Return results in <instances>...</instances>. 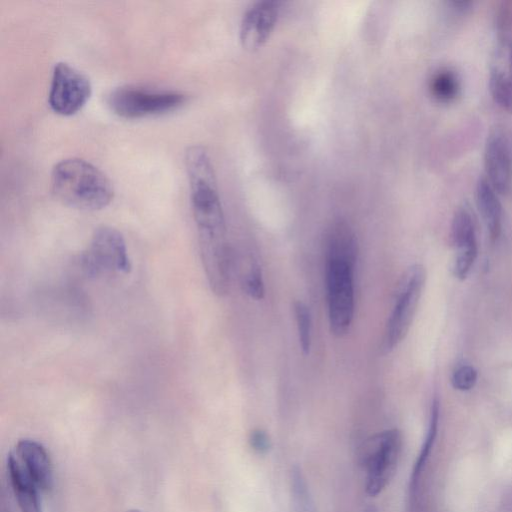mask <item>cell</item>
Masks as SVG:
<instances>
[{
  "instance_id": "obj_1",
  "label": "cell",
  "mask_w": 512,
  "mask_h": 512,
  "mask_svg": "<svg viewBox=\"0 0 512 512\" xmlns=\"http://www.w3.org/2000/svg\"><path fill=\"white\" fill-rule=\"evenodd\" d=\"M51 188L63 204L83 211L101 210L110 204L114 196L107 176L80 158L64 159L54 166Z\"/></svg>"
},
{
  "instance_id": "obj_2",
  "label": "cell",
  "mask_w": 512,
  "mask_h": 512,
  "mask_svg": "<svg viewBox=\"0 0 512 512\" xmlns=\"http://www.w3.org/2000/svg\"><path fill=\"white\" fill-rule=\"evenodd\" d=\"M185 165L196 226H225L216 176L209 154L201 146H191L185 154Z\"/></svg>"
},
{
  "instance_id": "obj_3",
  "label": "cell",
  "mask_w": 512,
  "mask_h": 512,
  "mask_svg": "<svg viewBox=\"0 0 512 512\" xmlns=\"http://www.w3.org/2000/svg\"><path fill=\"white\" fill-rule=\"evenodd\" d=\"M354 261L325 258V287L331 333L343 337L354 315Z\"/></svg>"
},
{
  "instance_id": "obj_4",
  "label": "cell",
  "mask_w": 512,
  "mask_h": 512,
  "mask_svg": "<svg viewBox=\"0 0 512 512\" xmlns=\"http://www.w3.org/2000/svg\"><path fill=\"white\" fill-rule=\"evenodd\" d=\"M425 282V270L413 265L402 276L395 303L387 321L382 349L392 351L406 336L411 326Z\"/></svg>"
},
{
  "instance_id": "obj_5",
  "label": "cell",
  "mask_w": 512,
  "mask_h": 512,
  "mask_svg": "<svg viewBox=\"0 0 512 512\" xmlns=\"http://www.w3.org/2000/svg\"><path fill=\"white\" fill-rule=\"evenodd\" d=\"M402 445L397 429L382 431L369 438L364 447L363 462L366 467V492L376 496L392 479Z\"/></svg>"
},
{
  "instance_id": "obj_6",
  "label": "cell",
  "mask_w": 512,
  "mask_h": 512,
  "mask_svg": "<svg viewBox=\"0 0 512 512\" xmlns=\"http://www.w3.org/2000/svg\"><path fill=\"white\" fill-rule=\"evenodd\" d=\"M185 102V95L175 91H158L136 86L114 89L107 97L110 109L123 118H140L176 109Z\"/></svg>"
},
{
  "instance_id": "obj_7",
  "label": "cell",
  "mask_w": 512,
  "mask_h": 512,
  "mask_svg": "<svg viewBox=\"0 0 512 512\" xmlns=\"http://www.w3.org/2000/svg\"><path fill=\"white\" fill-rule=\"evenodd\" d=\"M83 266L91 276L128 274L131 262L122 234L113 227H98L83 255Z\"/></svg>"
},
{
  "instance_id": "obj_8",
  "label": "cell",
  "mask_w": 512,
  "mask_h": 512,
  "mask_svg": "<svg viewBox=\"0 0 512 512\" xmlns=\"http://www.w3.org/2000/svg\"><path fill=\"white\" fill-rule=\"evenodd\" d=\"M91 83L86 75L66 62L55 64L49 91V105L60 115L78 112L91 95Z\"/></svg>"
},
{
  "instance_id": "obj_9",
  "label": "cell",
  "mask_w": 512,
  "mask_h": 512,
  "mask_svg": "<svg viewBox=\"0 0 512 512\" xmlns=\"http://www.w3.org/2000/svg\"><path fill=\"white\" fill-rule=\"evenodd\" d=\"M489 88L494 101L512 113V38L500 36L489 66Z\"/></svg>"
},
{
  "instance_id": "obj_10",
  "label": "cell",
  "mask_w": 512,
  "mask_h": 512,
  "mask_svg": "<svg viewBox=\"0 0 512 512\" xmlns=\"http://www.w3.org/2000/svg\"><path fill=\"white\" fill-rule=\"evenodd\" d=\"M279 15V2L262 0L244 14L240 25V42L246 50H258L268 40Z\"/></svg>"
},
{
  "instance_id": "obj_11",
  "label": "cell",
  "mask_w": 512,
  "mask_h": 512,
  "mask_svg": "<svg viewBox=\"0 0 512 512\" xmlns=\"http://www.w3.org/2000/svg\"><path fill=\"white\" fill-rule=\"evenodd\" d=\"M484 166L487 181L496 192L505 193L511 183V158L508 143L499 131L491 132L486 140Z\"/></svg>"
},
{
  "instance_id": "obj_12",
  "label": "cell",
  "mask_w": 512,
  "mask_h": 512,
  "mask_svg": "<svg viewBox=\"0 0 512 512\" xmlns=\"http://www.w3.org/2000/svg\"><path fill=\"white\" fill-rule=\"evenodd\" d=\"M15 455L39 490L47 492L52 488V464L46 449L39 442L29 438L20 439Z\"/></svg>"
},
{
  "instance_id": "obj_13",
  "label": "cell",
  "mask_w": 512,
  "mask_h": 512,
  "mask_svg": "<svg viewBox=\"0 0 512 512\" xmlns=\"http://www.w3.org/2000/svg\"><path fill=\"white\" fill-rule=\"evenodd\" d=\"M7 472L21 512H41L39 488L15 454L8 455Z\"/></svg>"
},
{
  "instance_id": "obj_14",
  "label": "cell",
  "mask_w": 512,
  "mask_h": 512,
  "mask_svg": "<svg viewBox=\"0 0 512 512\" xmlns=\"http://www.w3.org/2000/svg\"><path fill=\"white\" fill-rule=\"evenodd\" d=\"M476 204L490 237L497 239L501 231L502 209L496 191L486 178L477 183Z\"/></svg>"
},
{
  "instance_id": "obj_15",
  "label": "cell",
  "mask_w": 512,
  "mask_h": 512,
  "mask_svg": "<svg viewBox=\"0 0 512 512\" xmlns=\"http://www.w3.org/2000/svg\"><path fill=\"white\" fill-rule=\"evenodd\" d=\"M451 240L456 252L477 249L476 230L470 210L462 206L454 214Z\"/></svg>"
},
{
  "instance_id": "obj_16",
  "label": "cell",
  "mask_w": 512,
  "mask_h": 512,
  "mask_svg": "<svg viewBox=\"0 0 512 512\" xmlns=\"http://www.w3.org/2000/svg\"><path fill=\"white\" fill-rule=\"evenodd\" d=\"M292 512H315L306 479L298 466L291 471Z\"/></svg>"
},
{
  "instance_id": "obj_17",
  "label": "cell",
  "mask_w": 512,
  "mask_h": 512,
  "mask_svg": "<svg viewBox=\"0 0 512 512\" xmlns=\"http://www.w3.org/2000/svg\"><path fill=\"white\" fill-rule=\"evenodd\" d=\"M294 314L298 331V339L301 351L308 355L312 339V317L308 306L298 300L294 302Z\"/></svg>"
},
{
  "instance_id": "obj_18",
  "label": "cell",
  "mask_w": 512,
  "mask_h": 512,
  "mask_svg": "<svg viewBox=\"0 0 512 512\" xmlns=\"http://www.w3.org/2000/svg\"><path fill=\"white\" fill-rule=\"evenodd\" d=\"M430 89L437 99L449 101L457 94L458 81L451 71L441 70L432 77Z\"/></svg>"
},
{
  "instance_id": "obj_19",
  "label": "cell",
  "mask_w": 512,
  "mask_h": 512,
  "mask_svg": "<svg viewBox=\"0 0 512 512\" xmlns=\"http://www.w3.org/2000/svg\"><path fill=\"white\" fill-rule=\"evenodd\" d=\"M241 286L243 291L249 297L255 300H261L264 298V281L261 269L256 262L251 261L249 263L248 269L241 276Z\"/></svg>"
},
{
  "instance_id": "obj_20",
  "label": "cell",
  "mask_w": 512,
  "mask_h": 512,
  "mask_svg": "<svg viewBox=\"0 0 512 512\" xmlns=\"http://www.w3.org/2000/svg\"><path fill=\"white\" fill-rule=\"evenodd\" d=\"M477 380L476 370L469 365L460 366L457 368L452 376V384L454 388L466 391L471 389Z\"/></svg>"
},
{
  "instance_id": "obj_21",
  "label": "cell",
  "mask_w": 512,
  "mask_h": 512,
  "mask_svg": "<svg viewBox=\"0 0 512 512\" xmlns=\"http://www.w3.org/2000/svg\"><path fill=\"white\" fill-rule=\"evenodd\" d=\"M249 444L258 454H265L271 448V440L266 431L254 429L249 435Z\"/></svg>"
},
{
  "instance_id": "obj_22",
  "label": "cell",
  "mask_w": 512,
  "mask_h": 512,
  "mask_svg": "<svg viewBox=\"0 0 512 512\" xmlns=\"http://www.w3.org/2000/svg\"><path fill=\"white\" fill-rule=\"evenodd\" d=\"M363 512H378L377 508L373 505H370L364 509Z\"/></svg>"
},
{
  "instance_id": "obj_23",
  "label": "cell",
  "mask_w": 512,
  "mask_h": 512,
  "mask_svg": "<svg viewBox=\"0 0 512 512\" xmlns=\"http://www.w3.org/2000/svg\"><path fill=\"white\" fill-rule=\"evenodd\" d=\"M128 512H141V511H139L137 509H132V510H129Z\"/></svg>"
}]
</instances>
